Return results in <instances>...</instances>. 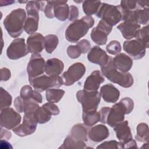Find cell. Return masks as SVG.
<instances>
[{
	"label": "cell",
	"instance_id": "6da1fadb",
	"mask_svg": "<svg viewBox=\"0 0 149 149\" xmlns=\"http://www.w3.org/2000/svg\"><path fill=\"white\" fill-rule=\"evenodd\" d=\"M94 24V19L91 16H85L73 21L65 31L66 39L70 42H77L84 37Z\"/></svg>",
	"mask_w": 149,
	"mask_h": 149
},
{
	"label": "cell",
	"instance_id": "7a4b0ae2",
	"mask_svg": "<svg viewBox=\"0 0 149 149\" xmlns=\"http://www.w3.org/2000/svg\"><path fill=\"white\" fill-rule=\"evenodd\" d=\"M134 102L129 97H125L115 104L108 113L106 123L113 127L116 124L123 121L125 115L130 113L133 109Z\"/></svg>",
	"mask_w": 149,
	"mask_h": 149
},
{
	"label": "cell",
	"instance_id": "3957f363",
	"mask_svg": "<svg viewBox=\"0 0 149 149\" xmlns=\"http://www.w3.org/2000/svg\"><path fill=\"white\" fill-rule=\"evenodd\" d=\"M26 13L22 8L13 10L3 20V26L8 34L12 38L19 37L24 29Z\"/></svg>",
	"mask_w": 149,
	"mask_h": 149
},
{
	"label": "cell",
	"instance_id": "277c9868",
	"mask_svg": "<svg viewBox=\"0 0 149 149\" xmlns=\"http://www.w3.org/2000/svg\"><path fill=\"white\" fill-rule=\"evenodd\" d=\"M102 75L113 83L118 84L124 88L131 87L133 83V77L129 72H122L118 70L114 66L112 57L110 56L108 63L101 67Z\"/></svg>",
	"mask_w": 149,
	"mask_h": 149
},
{
	"label": "cell",
	"instance_id": "5b68a950",
	"mask_svg": "<svg viewBox=\"0 0 149 149\" xmlns=\"http://www.w3.org/2000/svg\"><path fill=\"white\" fill-rule=\"evenodd\" d=\"M96 16L107 23L113 26L123 19V10L120 5L115 6L106 3H102Z\"/></svg>",
	"mask_w": 149,
	"mask_h": 149
},
{
	"label": "cell",
	"instance_id": "8992f818",
	"mask_svg": "<svg viewBox=\"0 0 149 149\" xmlns=\"http://www.w3.org/2000/svg\"><path fill=\"white\" fill-rule=\"evenodd\" d=\"M76 98L81 104L83 112L95 111L100 102L101 95L98 91L81 90L76 93Z\"/></svg>",
	"mask_w": 149,
	"mask_h": 149
},
{
	"label": "cell",
	"instance_id": "52a82bcc",
	"mask_svg": "<svg viewBox=\"0 0 149 149\" xmlns=\"http://www.w3.org/2000/svg\"><path fill=\"white\" fill-rule=\"evenodd\" d=\"M29 83L35 90L42 92L49 88H59L63 84V80L59 76L41 75L40 76L29 78Z\"/></svg>",
	"mask_w": 149,
	"mask_h": 149
},
{
	"label": "cell",
	"instance_id": "ba28073f",
	"mask_svg": "<svg viewBox=\"0 0 149 149\" xmlns=\"http://www.w3.org/2000/svg\"><path fill=\"white\" fill-rule=\"evenodd\" d=\"M34 113H24L22 124L19 125L12 129L16 135L20 137H24L35 132L37 122L35 118Z\"/></svg>",
	"mask_w": 149,
	"mask_h": 149
},
{
	"label": "cell",
	"instance_id": "9c48e42d",
	"mask_svg": "<svg viewBox=\"0 0 149 149\" xmlns=\"http://www.w3.org/2000/svg\"><path fill=\"white\" fill-rule=\"evenodd\" d=\"M86 67L81 62H76L69 67L62 75L63 84L69 86L79 80L85 74Z\"/></svg>",
	"mask_w": 149,
	"mask_h": 149
},
{
	"label": "cell",
	"instance_id": "30bf717a",
	"mask_svg": "<svg viewBox=\"0 0 149 149\" xmlns=\"http://www.w3.org/2000/svg\"><path fill=\"white\" fill-rule=\"evenodd\" d=\"M112 30V26L101 19L98 25L91 32V38L97 44L102 45L107 43L108 36Z\"/></svg>",
	"mask_w": 149,
	"mask_h": 149
},
{
	"label": "cell",
	"instance_id": "8fae6325",
	"mask_svg": "<svg viewBox=\"0 0 149 149\" xmlns=\"http://www.w3.org/2000/svg\"><path fill=\"white\" fill-rule=\"evenodd\" d=\"M21 116L12 108H7L1 110V127L8 130L13 129L21 122Z\"/></svg>",
	"mask_w": 149,
	"mask_h": 149
},
{
	"label": "cell",
	"instance_id": "7c38bea8",
	"mask_svg": "<svg viewBox=\"0 0 149 149\" xmlns=\"http://www.w3.org/2000/svg\"><path fill=\"white\" fill-rule=\"evenodd\" d=\"M29 52L25 40L22 38H17L13 40L6 49L8 58L13 60L24 57Z\"/></svg>",
	"mask_w": 149,
	"mask_h": 149
},
{
	"label": "cell",
	"instance_id": "4fadbf2b",
	"mask_svg": "<svg viewBox=\"0 0 149 149\" xmlns=\"http://www.w3.org/2000/svg\"><path fill=\"white\" fill-rule=\"evenodd\" d=\"M45 61L40 54H33L27 66L29 78H34L42 75L45 72Z\"/></svg>",
	"mask_w": 149,
	"mask_h": 149
},
{
	"label": "cell",
	"instance_id": "5bb4252c",
	"mask_svg": "<svg viewBox=\"0 0 149 149\" xmlns=\"http://www.w3.org/2000/svg\"><path fill=\"white\" fill-rule=\"evenodd\" d=\"M123 47L124 51L134 59H141L146 55V47L137 39L124 41Z\"/></svg>",
	"mask_w": 149,
	"mask_h": 149
},
{
	"label": "cell",
	"instance_id": "9a60e30c",
	"mask_svg": "<svg viewBox=\"0 0 149 149\" xmlns=\"http://www.w3.org/2000/svg\"><path fill=\"white\" fill-rule=\"evenodd\" d=\"M109 58L110 56L107 55L106 52L97 45L94 46L87 55V59L90 62L99 65L100 67L106 65Z\"/></svg>",
	"mask_w": 149,
	"mask_h": 149
},
{
	"label": "cell",
	"instance_id": "2e32d148",
	"mask_svg": "<svg viewBox=\"0 0 149 149\" xmlns=\"http://www.w3.org/2000/svg\"><path fill=\"white\" fill-rule=\"evenodd\" d=\"M117 29L120 31L124 38L130 40L136 37L140 29V24L134 21L126 20L118 24Z\"/></svg>",
	"mask_w": 149,
	"mask_h": 149
},
{
	"label": "cell",
	"instance_id": "e0dca14e",
	"mask_svg": "<svg viewBox=\"0 0 149 149\" xmlns=\"http://www.w3.org/2000/svg\"><path fill=\"white\" fill-rule=\"evenodd\" d=\"M27 47L32 54H39L44 48V37L39 33L32 34L27 40Z\"/></svg>",
	"mask_w": 149,
	"mask_h": 149
},
{
	"label": "cell",
	"instance_id": "ac0fdd59",
	"mask_svg": "<svg viewBox=\"0 0 149 149\" xmlns=\"http://www.w3.org/2000/svg\"><path fill=\"white\" fill-rule=\"evenodd\" d=\"M116 136L122 144L126 143L133 139L131 129L127 120H123L118 123L113 127Z\"/></svg>",
	"mask_w": 149,
	"mask_h": 149
},
{
	"label": "cell",
	"instance_id": "d6986e66",
	"mask_svg": "<svg viewBox=\"0 0 149 149\" xmlns=\"http://www.w3.org/2000/svg\"><path fill=\"white\" fill-rule=\"evenodd\" d=\"M105 81L102 73L94 70L88 76L84 83V90L87 91H97L102 83Z\"/></svg>",
	"mask_w": 149,
	"mask_h": 149
},
{
	"label": "cell",
	"instance_id": "ffe728a7",
	"mask_svg": "<svg viewBox=\"0 0 149 149\" xmlns=\"http://www.w3.org/2000/svg\"><path fill=\"white\" fill-rule=\"evenodd\" d=\"M101 97L107 102L115 103L119 98V91L112 84H107L102 86L100 91Z\"/></svg>",
	"mask_w": 149,
	"mask_h": 149
},
{
	"label": "cell",
	"instance_id": "44dd1931",
	"mask_svg": "<svg viewBox=\"0 0 149 149\" xmlns=\"http://www.w3.org/2000/svg\"><path fill=\"white\" fill-rule=\"evenodd\" d=\"M112 62L118 70L124 73L130 70L133 65L132 58L125 53L117 54L114 58H112Z\"/></svg>",
	"mask_w": 149,
	"mask_h": 149
},
{
	"label": "cell",
	"instance_id": "7402d4cb",
	"mask_svg": "<svg viewBox=\"0 0 149 149\" xmlns=\"http://www.w3.org/2000/svg\"><path fill=\"white\" fill-rule=\"evenodd\" d=\"M108 127L102 124L95 125L91 127L88 133L89 139L94 142H101L109 136Z\"/></svg>",
	"mask_w": 149,
	"mask_h": 149
},
{
	"label": "cell",
	"instance_id": "603a6c76",
	"mask_svg": "<svg viewBox=\"0 0 149 149\" xmlns=\"http://www.w3.org/2000/svg\"><path fill=\"white\" fill-rule=\"evenodd\" d=\"M148 8L137 9L133 11L128 12L126 15L124 21L126 20H129L134 21L139 24H146L148 22Z\"/></svg>",
	"mask_w": 149,
	"mask_h": 149
},
{
	"label": "cell",
	"instance_id": "cb8c5ba5",
	"mask_svg": "<svg viewBox=\"0 0 149 149\" xmlns=\"http://www.w3.org/2000/svg\"><path fill=\"white\" fill-rule=\"evenodd\" d=\"M63 68V62L58 58L49 59L45 62V72L48 76H59Z\"/></svg>",
	"mask_w": 149,
	"mask_h": 149
},
{
	"label": "cell",
	"instance_id": "d4e9b609",
	"mask_svg": "<svg viewBox=\"0 0 149 149\" xmlns=\"http://www.w3.org/2000/svg\"><path fill=\"white\" fill-rule=\"evenodd\" d=\"M67 1H55L54 6V15L60 21H65L68 19L69 14V6Z\"/></svg>",
	"mask_w": 149,
	"mask_h": 149
},
{
	"label": "cell",
	"instance_id": "484cf974",
	"mask_svg": "<svg viewBox=\"0 0 149 149\" xmlns=\"http://www.w3.org/2000/svg\"><path fill=\"white\" fill-rule=\"evenodd\" d=\"M86 126V125L83 123L74 125L71 129V136L77 141H87L88 140V131Z\"/></svg>",
	"mask_w": 149,
	"mask_h": 149
},
{
	"label": "cell",
	"instance_id": "4316f807",
	"mask_svg": "<svg viewBox=\"0 0 149 149\" xmlns=\"http://www.w3.org/2000/svg\"><path fill=\"white\" fill-rule=\"evenodd\" d=\"M20 96L24 100H33L40 104L42 101V95L38 91L33 90L29 85H25L22 87Z\"/></svg>",
	"mask_w": 149,
	"mask_h": 149
},
{
	"label": "cell",
	"instance_id": "83f0119b",
	"mask_svg": "<svg viewBox=\"0 0 149 149\" xmlns=\"http://www.w3.org/2000/svg\"><path fill=\"white\" fill-rule=\"evenodd\" d=\"M45 1H30L27 2L26 9L27 15L38 16L40 10L44 11L45 8Z\"/></svg>",
	"mask_w": 149,
	"mask_h": 149
},
{
	"label": "cell",
	"instance_id": "f1b7e54d",
	"mask_svg": "<svg viewBox=\"0 0 149 149\" xmlns=\"http://www.w3.org/2000/svg\"><path fill=\"white\" fill-rule=\"evenodd\" d=\"M38 19L39 16L27 15L24 24V30L26 33L30 34L36 33L38 30Z\"/></svg>",
	"mask_w": 149,
	"mask_h": 149
},
{
	"label": "cell",
	"instance_id": "f546056e",
	"mask_svg": "<svg viewBox=\"0 0 149 149\" xmlns=\"http://www.w3.org/2000/svg\"><path fill=\"white\" fill-rule=\"evenodd\" d=\"M102 2L100 1H84L83 2V10L86 16L96 14Z\"/></svg>",
	"mask_w": 149,
	"mask_h": 149
},
{
	"label": "cell",
	"instance_id": "4dcf8cb0",
	"mask_svg": "<svg viewBox=\"0 0 149 149\" xmlns=\"http://www.w3.org/2000/svg\"><path fill=\"white\" fill-rule=\"evenodd\" d=\"M136 130L137 133L135 139L140 142L148 143L149 133L147 124L145 123H140L138 124L136 127Z\"/></svg>",
	"mask_w": 149,
	"mask_h": 149
},
{
	"label": "cell",
	"instance_id": "1f68e13d",
	"mask_svg": "<svg viewBox=\"0 0 149 149\" xmlns=\"http://www.w3.org/2000/svg\"><path fill=\"white\" fill-rule=\"evenodd\" d=\"M65 94V91L58 88H49L46 90L45 97L47 101L52 103L58 102Z\"/></svg>",
	"mask_w": 149,
	"mask_h": 149
},
{
	"label": "cell",
	"instance_id": "d6a6232c",
	"mask_svg": "<svg viewBox=\"0 0 149 149\" xmlns=\"http://www.w3.org/2000/svg\"><path fill=\"white\" fill-rule=\"evenodd\" d=\"M82 119L87 126H92L100 121V115L97 111L83 112Z\"/></svg>",
	"mask_w": 149,
	"mask_h": 149
},
{
	"label": "cell",
	"instance_id": "836d02e7",
	"mask_svg": "<svg viewBox=\"0 0 149 149\" xmlns=\"http://www.w3.org/2000/svg\"><path fill=\"white\" fill-rule=\"evenodd\" d=\"M59 148H87L84 141H77L71 136H68Z\"/></svg>",
	"mask_w": 149,
	"mask_h": 149
},
{
	"label": "cell",
	"instance_id": "e575fe53",
	"mask_svg": "<svg viewBox=\"0 0 149 149\" xmlns=\"http://www.w3.org/2000/svg\"><path fill=\"white\" fill-rule=\"evenodd\" d=\"M59 42L58 37L54 34H48L44 37V48L47 52L51 54L56 49Z\"/></svg>",
	"mask_w": 149,
	"mask_h": 149
},
{
	"label": "cell",
	"instance_id": "d590c367",
	"mask_svg": "<svg viewBox=\"0 0 149 149\" xmlns=\"http://www.w3.org/2000/svg\"><path fill=\"white\" fill-rule=\"evenodd\" d=\"M34 116L37 123L43 124L48 122L50 120L52 115L42 106L40 107L36 111Z\"/></svg>",
	"mask_w": 149,
	"mask_h": 149
},
{
	"label": "cell",
	"instance_id": "8d00e7d4",
	"mask_svg": "<svg viewBox=\"0 0 149 149\" xmlns=\"http://www.w3.org/2000/svg\"><path fill=\"white\" fill-rule=\"evenodd\" d=\"M12 97L10 94L2 87L0 89V109L1 110L9 108L12 104Z\"/></svg>",
	"mask_w": 149,
	"mask_h": 149
},
{
	"label": "cell",
	"instance_id": "74e56055",
	"mask_svg": "<svg viewBox=\"0 0 149 149\" xmlns=\"http://www.w3.org/2000/svg\"><path fill=\"white\" fill-rule=\"evenodd\" d=\"M136 39L141 42L146 48H148V26L147 25L144 27H143L139 30L137 33V34L136 37Z\"/></svg>",
	"mask_w": 149,
	"mask_h": 149
},
{
	"label": "cell",
	"instance_id": "f35d334b",
	"mask_svg": "<svg viewBox=\"0 0 149 149\" xmlns=\"http://www.w3.org/2000/svg\"><path fill=\"white\" fill-rule=\"evenodd\" d=\"M122 49L121 45L118 41L112 40L108 43L106 47L107 52L111 55L118 54Z\"/></svg>",
	"mask_w": 149,
	"mask_h": 149
},
{
	"label": "cell",
	"instance_id": "ab89813d",
	"mask_svg": "<svg viewBox=\"0 0 149 149\" xmlns=\"http://www.w3.org/2000/svg\"><path fill=\"white\" fill-rule=\"evenodd\" d=\"M120 6L126 12L139 9L137 5V1H121Z\"/></svg>",
	"mask_w": 149,
	"mask_h": 149
},
{
	"label": "cell",
	"instance_id": "60d3db41",
	"mask_svg": "<svg viewBox=\"0 0 149 149\" xmlns=\"http://www.w3.org/2000/svg\"><path fill=\"white\" fill-rule=\"evenodd\" d=\"M96 148L98 149H118V148H122L121 143L120 142H118L116 140H111V141H106L98 146Z\"/></svg>",
	"mask_w": 149,
	"mask_h": 149
},
{
	"label": "cell",
	"instance_id": "b9f144b4",
	"mask_svg": "<svg viewBox=\"0 0 149 149\" xmlns=\"http://www.w3.org/2000/svg\"><path fill=\"white\" fill-rule=\"evenodd\" d=\"M81 54V51L77 44L76 45H70L67 48V54L72 59L79 58Z\"/></svg>",
	"mask_w": 149,
	"mask_h": 149
},
{
	"label": "cell",
	"instance_id": "7bdbcfd3",
	"mask_svg": "<svg viewBox=\"0 0 149 149\" xmlns=\"http://www.w3.org/2000/svg\"><path fill=\"white\" fill-rule=\"evenodd\" d=\"M55 5V1H47V5L45 6L44 12L47 17L52 19L54 17V6Z\"/></svg>",
	"mask_w": 149,
	"mask_h": 149
},
{
	"label": "cell",
	"instance_id": "ee69618b",
	"mask_svg": "<svg viewBox=\"0 0 149 149\" xmlns=\"http://www.w3.org/2000/svg\"><path fill=\"white\" fill-rule=\"evenodd\" d=\"M42 107L51 115H57L59 113L60 111L58 106L52 102H47L44 104Z\"/></svg>",
	"mask_w": 149,
	"mask_h": 149
},
{
	"label": "cell",
	"instance_id": "f6af8a7d",
	"mask_svg": "<svg viewBox=\"0 0 149 149\" xmlns=\"http://www.w3.org/2000/svg\"><path fill=\"white\" fill-rule=\"evenodd\" d=\"M77 44L79 46L82 54H86L87 53L91 48V44L90 42L86 39L81 40L79 41Z\"/></svg>",
	"mask_w": 149,
	"mask_h": 149
},
{
	"label": "cell",
	"instance_id": "bcb514c9",
	"mask_svg": "<svg viewBox=\"0 0 149 149\" xmlns=\"http://www.w3.org/2000/svg\"><path fill=\"white\" fill-rule=\"evenodd\" d=\"M79 16V9L76 6L71 5L69 6V14L68 19L70 21H74L77 20Z\"/></svg>",
	"mask_w": 149,
	"mask_h": 149
},
{
	"label": "cell",
	"instance_id": "7dc6e473",
	"mask_svg": "<svg viewBox=\"0 0 149 149\" xmlns=\"http://www.w3.org/2000/svg\"><path fill=\"white\" fill-rule=\"evenodd\" d=\"M110 109V108L108 107H104L102 108L99 111V113L100 115V122L102 123H106V119L107 117L108 113Z\"/></svg>",
	"mask_w": 149,
	"mask_h": 149
},
{
	"label": "cell",
	"instance_id": "c3c4849f",
	"mask_svg": "<svg viewBox=\"0 0 149 149\" xmlns=\"http://www.w3.org/2000/svg\"><path fill=\"white\" fill-rule=\"evenodd\" d=\"M11 76V73L9 69L6 68H3L1 69V80L7 81Z\"/></svg>",
	"mask_w": 149,
	"mask_h": 149
},
{
	"label": "cell",
	"instance_id": "681fc988",
	"mask_svg": "<svg viewBox=\"0 0 149 149\" xmlns=\"http://www.w3.org/2000/svg\"><path fill=\"white\" fill-rule=\"evenodd\" d=\"M12 137V134L11 133L6 130V129H3V127H1V140L3 139H6V140H8V139H10Z\"/></svg>",
	"mask_w": 149,
	"mask_h": 149
},
{
	"label": "cell",
	"instance_id": "f907efd6",
	"mask_svg": "<svg viewBox=\"0 0 149 149\" xmlns=\"http://www.w3.org/2000/svg\"><path fill=\"white\" fill-rule=\"evenodd\" d=\"M121 146L122 148H137V144L136 142L134 140L132 139L130 141L125 143V144H122L121 143Z\"/></svg>",
	"mask_w": 149,
	"mask_h": 149
},
{
	"label": "cell",
	"instance_id": "816d5d0a",
	"mask_svg": "<svg viewBox=\"0 0 149 149\" xmlns=\"http://www.w3.org/2000/svg\"><path fill=\"white\" fill-rule=\"evenodd\" d=\"M15 3V1H1V6H4V5H11L12 3Z\"/></svg>",
	"mask_w": 149,
	"mask_h": 149
}]
</instances>
